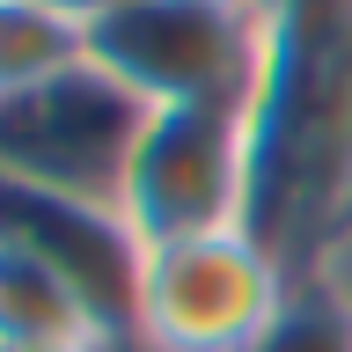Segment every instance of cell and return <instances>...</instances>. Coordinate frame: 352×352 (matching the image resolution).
<instances>
[{"label": "cell", "mask_w": 352, "mask_h": 352, "mask_svg": "<svg viewBox=\"0 0 352 352\" xmlns=\"http://www.w3.org/2000/svg\"><path fill=\"white\" fill-rule=\"evenodd\" d=\"M242 110L250 235L308 272L352 206V0H264V59Z\"/></svg>", "instance_id": "cell-1"}, {"label": "cell", "mask_w": 352, "mask_h": 352, "mask_svg": "<svg viewBox=\"0 0 352 352\" xmlns=\"http://www.w3.org/2000/svg\"><path fill=\"white\" fill-rule=\"evenodd\" d=\"M264 59V0H118L88 22V66L140 110L250 103Z\"/></svg>", "instance_id": "cell-2"}, {"label": "cell", "mask_w": 352, "mask_h": 352, "mask_svg": "<svg viewBox=\"0 0 352 352\" xmlns=\"http://www.w3.org/2000/svg\"><path fill=\"white\" fill-rule=\"evenodd\" d=\"M110 206L140 250L213 235V228H250V110L242 103L147 110Z\"/></svg>", "instance_id": "cell-3"}, {"label": "cell", "mask_w": 352, "mask_h": 352, "mask_svg": "<svg viewBox=\"0 0 352 352\" xmlns=\"http://www.w3.org/2000/svg\"><path fill=\"white\" fill-rule=\"evenodd\" d=\"M294 264L250 228L154 242L140 257L132 294V338L154 352H242L279 316Z\"/></svg>", "instance_id": "cell-4"}, {"label": "cell", "mask_w": 352, "mask_h": 352, "mask_svg": "<svg viewBox=\"0 0 352 352\" xmlns=\"http://www.w3.org/2000/svg\"><path fill=\"white\" fill-rule=\"evenodd\" d=\"M140 118L147 110L96 66H74L30 96H0V176L110 206Z\"/></svg>", "instance_id": "cell-5"}, {"label": "cell", "mask_w": 352, "mask_h": 352, "mask_svg": "<svg viewBox=\"0 0 352 352\" xmlns=\"http://www.w3.org/2000/svg\"><path fill=\"white\" fill-rule=\"evenodd\" d=\"M0 242L37 250L52 272L81 286V301L103 316L110 338L132 330V294H140V242L118 220V206L103 198H74V191H44L22 176H0Z\"/></svg>", "instance_id": "cell-6"}, {"label": "cell", "mask_w": 352, "mask_h": 352, "mask_svg": "<svg viewBox=\"0 0 352 352\" xmlns=\"http://www.w3.org/2000/svg\"><path fill=\"white\" fill-rule=\"evenodd\" d=\"M0 338L22 345H110L103 316L81 301V286L52 272L37 250L0 242Z\"/></svg>", "instance_id": "cell-7"}, {"label": "cell", "mask_w": 352, "mask_h": 352, "mask_svg": "<svg viewBox=\"0 0 352 352\" xmlns=\"http://www.w3.org/2000/svg\"><path fill=\"white\" fill-rule=\"evenodd\" d=\"M74 66H88V22L37 0H0V96H30Z\"/></svg>", "instance_id": "cell-8"}, {"label": "cell", "mask_w": 352, "mask_h": 352, "mask_svg": "<svg viewBox=\"0 0 352 352\" xmlns=\"http://www.w3.org/2000/svg\"><path fill=\"white\" fill-rule=\"evenodd\" d=\"M242 352H352V301L323 279V272H294L279 316H272Z\"/></svg>", "instance_id": "cell-9"}, {"label": "cell", "mask_w": 352, "mask_h": 352, "mask_svg": "<svg viewBox=\"0 0 352 352\" xmlns=\"http://www.w3.org/2000/svg\"><path fill=\"white\" fill-rule=\"evenodd\" d=\"M37 8H52V15H74V22H103L118 0H37Z\"/></svg>", "instance_id": "cell-10"}, {"label": "cell", "mask_w": 352, "mask_h": 352, "mask_svg": "<svg viewBox=\"0 0 352 352\" xmlns=\"http://www.w3.org/2000/svg\"><path fill=\"white\" fill-rule=\"evenodd\" d=\"M0 352H96V345H22V338H0Z\"/></svg>", "instance_id": "cell-11"}, {"label": "cell", "mask_w": 352, "mask_h": 352, "mask_svg": "<svg viewBox=\"0 0 352 352\" xmlns=\"http://www.w3.org/2000/svg\"><path fill=\"white\" fill-rule=\"evenodd\" d=\"M96 352H154V345H140V338L125 330V338H110V345H96Z\"/></svg>", "instance_id": "cell-12"}]
</instances>
